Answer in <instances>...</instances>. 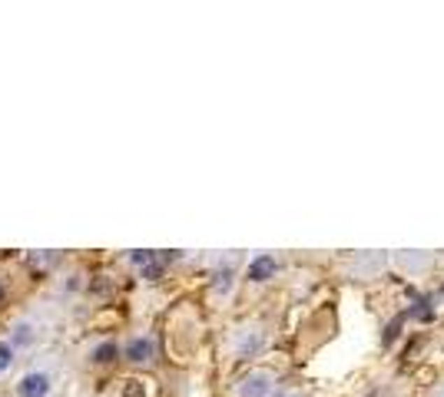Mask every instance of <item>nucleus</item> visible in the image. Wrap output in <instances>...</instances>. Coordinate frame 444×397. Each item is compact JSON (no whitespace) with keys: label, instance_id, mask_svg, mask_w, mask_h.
I'll use <instances>...</instances> for the list:
<instances>
[{"label":"nucleus","instance_id":"4","mask_svg":"<svg viewBox=\"0 0 444 397\" xmlns=\"http://www.w3.org/2000/svg\"><path fill=\"white\" fill-rule=\"evenodd\" d=\"M275 268H279V265H275L272 255H259V259L249 261V278H252V282H268V278L275 275Z\"/></svg>","mask_w":444,"mask_h":397},{"label":"nucleus","instance_id":"1","mask_svg":"<svg viewBox=\"0 0 444 397\" xmlns=\"http://www.w3.org/2000/svg\"><path fill=\"white\" fill-rule=\"evenodd\" d=\"M50 391V377L47 374H27L24 381L17 384V394L20 397H47Z\"/></svg>","mask_w":444,"mask_h":397},{"label":"nucleus","instance_id":"8","mask_svg":"<svg viewBox=\"0 0 444 397\" xmlns=\"http://www.w3.org/2000/svg\"><path fill=\"white\" fill-rule=\"evenodd\" d=\"M123 394H127V397H146V394H143L140 381H127V391H123Z\"/></svg>","mask_w":444,"mask_h":397},{"label":"nucleus","instance_id":"5","mask_svg":"<svg viewBox=\"0 0 444 397\" xmlns=\"http://www.w3.org/2000/svg\"><path fill=\"white\" fill-rule=\"evenodd\" d=\"M116 354H120V347H116L113 341H106V345H100L93 351V361H96V364H110V361H116Z\"/></svg>","mask_w":444,"mask_h":397},{"label":"nucleus","instance_id":"11","mask_svg":"<svg viewBox=\"0 0 444 397\" xmlns=\"http://www.w3.org/2000/svg\"><path fill=\"white\" fill-rule=\"evenodd\" d=\"M0 298H3V288H0Z\"/></svg>","mask_w":444,"mask_h":397},{"label":"nucleus","instance_id":"9","mask_svg":"<svg viewBox=\"0 0 444 397\" xmlns=\"http://www.w3.org/2000/svg\"><path fill=\"white\" fill-rule=\"evenodd\" d=\"M229 285H232V272H219L216 275V288H219V291H226Z\"/></svg>","mask_w":444,"mask_h":397},{"label":"nucleus","instance_id":"7","mask_svg":"<svg viewBox=\"0 0 444 397\" xmlns=\"http://www.w3.org/2000/svg\"><path fill=\"white\" fill-rule=\"evenodd\" d=\"M30 324H17V335H13V341H17V345H30Z\"/></svg>","mask_w":444,"mask_h":397},{"label":"nucleus","instance_id":"10","mask_svg":"<svg viewBox=\"0 0 444 397\" xmlns=\"http://www.w3.org/2000/svg\"><path fill=\"white\" fill-rule=\"evenodd\" d=\"M268 397H289V394H268Z\"/></svg>","mask_w":444,"mask_h":397},{"label":"nucleus","instance_id":"2","mask_svg":"<svg viewBox=\"0 0 444 397\" xmlns=\"http://www.w3.org/2000/svg\"><path fill=\"white\" fill-rule=\"evenodd\" d=\"M268 384H272L268 374H249V377L242 381L239 394L242 397H268Z\"/></svg>","mask_w":444,"mask_h":397},{"label":"nucleus","instance_id":"6","mask_svg":"<svg viewBox=\"0 0 444 397\" xmlns=\"http://www.w3.org/2000/svg\"><path fill=\"white\" fill-rule=\"evenodd\" d=\"M10 361H13V347L0 341V371H7V368H10Z\"/></svg>","mask_w":444,"mask_h":397},{"label":"nucleus","instance_id":"3","mask_svg":"<svg viewBox=\"0 0 444 397\" xmlns=\"http://www.w3.org/2000/svg\"><path fill=\"white\" fill-rule=\"evenodd\" d=\"M152 351H156L152 338H133V341L127 345V351H123V354H127V358L133 361V364H143V361H150V358H152Z\"/></svg>","mask_w":444,"mask_h":397}]
</instances>
